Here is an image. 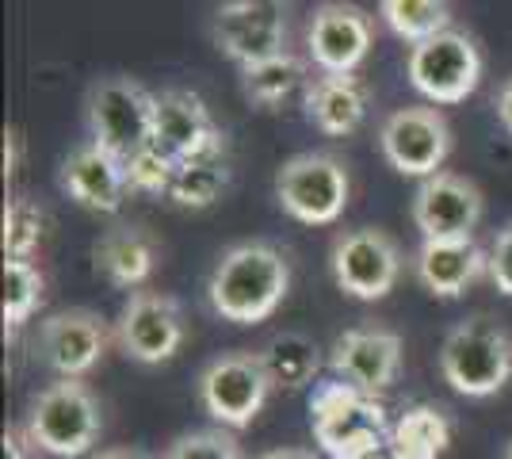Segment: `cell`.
Wrapping results in <instances>:
<instances>
[{
  "instance_id": "37",
  "label": "cell",
  "mask_w": 512,
  "mask_h": 459,
  "mask_svg": "<svg viewBox=\"0 0 512 459\" xmlns=\"http://www.w3.org/2000/svg\"><path fill=\"white\" fill-rule=\"evenodd\" d=\"M505 459H512V444H509V448H505Z\"/></svg>"
},
{
  "instance_id": "28",
  "label": "cell",
  "mask_w": 512,
  "mask_h": 459,
  "mask_svg": "<svg viewBox=\"0 0 512 459\" xmlns=\"http://www.w3.org/2000/svg\"><path fill=\"white\" fill-rule=\"evenodd\" d=\"M46 238V211L27 196L4 203V261H35Z\"/></svg>"
},
{
  "instance_id": "3",
  "label": "cell",
  "mask_w": 512,
  "mask_h": 459,
  "mask_svg": "<svg viewBox=\"0 0 512 459\" xmlns=\"http://www.w3.org/2000/svg\"><path fill=\"white\" fill-rule=\"evenodd\" d=\"M100 429H104L100 398L85 379H54L35 394L23 421V437L35 444V452L54 459L88 456L100 440Z\"/></svg>"
},
{
  "instance_id": "36",
  "label": "cell",
  "mask_w": 512,
  "mask_h": 459,
  "mask_svg": "<svg viewBox=\"0 0 512 459\" xmlns=\"http://www.w3.org/2000/svg\"><path fill=\"white\" fill-rule=\"evenodd\" d=\"M371 459H398V456H394V452H390V444H386L383 452H379V456H371Z\"/></svg>"
},
{
  "instance_id": "10",
  "label": "cell",
  "mask_w": 512,
  "mask_h": 459,
  "mask_svg": "<svg viewBox=\"0 0 512 459\" xmlns=\"http://www.w3.org/2000/svg\"><path fill=\"white\" fill-rule=\"evenodd\" d=\"M287 12L291 8L276 4V0L222 4L214 12V43L241 69L272 62L279 54H287Z\"/></svg>"
},
{
  "instance_id": "18",
  "label": "cell",
  "mask_w": 512,
  "mask_h": 459,
  "mask_svg": "<svg viewBox=\"0 0 512 459\" xmlns=\"http://www.w3.org/2000/svg\"><path fill=\"white\" fill-rule=\"evenodd\" d=\"M62 188L77 199L85 211H96V215H115L130 192L123 161H115L107 150H100L92 138L81 142L77 150L65 157Z\"/></svg>"
},
{
  "instance_id": "6",
  "label": "cell",
  "mask_w": 512,
  "mask_h": 459,
  "mask_svg": "<svg viewBox=\"0 0 512 459\" xmlns=\"http://www.w3.org/2000/svg\"><path fill=\"white\" fill-rule=\"evenodd\" d=\"M352 196V176L333 153H295L279 165L276 199L279 207L302 226H329L344 215Z\"/></svg>"
},
{
  "instance_id": "33",
  "label": "cell",
  "mask_w": 512,
  "mask_h": 459,
  "mask_svg": "<svg viewBox=\"0 0 512 459\" xmlns=\"http://www.w3.org/2000/svg\"><path fill=\"white\" fill-rule=\"evenodd\" d=\"M497 119L512 134V77H505V85L497 88Z\"/></svg>"
},
{
  "instance_id": "23",
  "label": "cell",
  "mask_w": 512,
  "mask_h": 459,
  "mask_svg": "<svg viewBox=\"0 0 512 459\" xmlns=\"http://www.w3.org/2000/svg\"><path fill=\"white\" fill-rule=\"evenodd\" d=\"M448 444L451 425L440 406H413L390 429V452L398 459H444Z\"/></svg>"
},
{
  "instance_id": "30",
  "label": "cell",
  "mask_w": 512,
  "mask_h": 459,
  "mask_svg": "<svg viewBox=\"0 0 512 459\" xmlns=\"http://www.w3.org/2000/svg\"><path fill=\"white\" fill-rule=\"evenodd\" d=\"M123 173H127V188H130V192L169 196V184H172V173H176V165H172L169 157H161V153L150 146V150H142L138 157H130L127 165H123Z\"/></svg>"
},
{
  "instance_id": "14",
  "label": "cell",
  "mask_w": 512,
  "mask_h": 459,
  "mask_svg": "<svg viewBox=\"0 0 512 459\" xmlns=\"http://www.w3.org/2000/svg\"><path fill=\"white\" fill-rule=\"evenodd\" d=\"M482 211V188L459 173L428 176L413 196V226L425 241H474Z\"/></svg>"
},
{
  "instance_id": "21",
  "label": "cell",
  "mask_w": 512,
  "mask_h": 459,
  "mask_svg": "<svg viewBox=\"0 0 512 459\" xmlns=\"http://www.w3.org/2000/svg\"><path fill=\"white\" fill-rule=\"evenodd\" d=\"M92 257H96V272H104L107 284L123 287V291L134 295V291L153 276L157 241H153L142 226L115 222V226L104 230L100 241L92 245Z\"/></svg>"
},
{
  "instance_id": "35",
  "label": "cell",
  "mask_w": 512,
  "mask_h": 459,
  "mask_svg": "<svg viewBox=\"0 0 512 459\" xmlns=\"http://www.w3.org/2000/svg\"><path fill=\"white\" fill-rule=\"evenodd\" d=\"M256 459H318L310 448H272V452H260Z\"/></svg>"
},
{
  "instance_id": "9",
  "label": "cell",
  "mask_w": 512,
  "mask_h": 459,
  "mask_svg": "<svg viewBox=\"0 0 512 459\" xmlns=\"http://www.w3.org/2000/svg\"><path fill=\"white\" fill-rule=\"evenodd\" d=\"M409 85L428 104H463L482 81V54L467 31H444L409 50Z\"/></svg>"
},
{
  "instance_id": "32",
  "label": "cell",
  "mask_w": 512,
  "mask_h": 459,
  "mask_svg": "<svg viewBox=\"0 0 512 459\" xmlns=\"http://www.w3.org/2000/svg\"><path fill=\"white\" fill-rule=\"evenodd\" d=\"M0 452H4V459H31L35 456V444L23 437L20 429H4V437H0Z\"/></svg>"
},
{
  "instance_id": "13",
  "label": "cell",
  "mask_w": 512,
  "mask_h": 459,
  "mask_svg": "<svg viewBox=\"0 0 512 459\" xmlns=\"http://www.w3.org/2000/svg\"><path fill=\"white\" fill-rule=\"evenodd\" d=\"M184 310L172 295L134 291L115 322V341L138 364H165L184 345Z\"/></svg>"
},
{
  "instance_id": "15",
  "label": "cell",
  "mask_w": 512,
  "mask_h": 459,
  "mask_svg": "<svg viewBox=\"0 0 512 459\" xmlns=\"http://www.w3.org/2000/svg\"><path fill=\"white\" fill-rule=\"evenodd\" d=\"M111 345V329L92 310H58L39 322V360L58 379H85Z\"/></svg>"
},
{
  "instance_id": "8",
  "label": "cell",
  "mask_w": 512,
  "mask_h": 459,
  "mask_svg": "<svg viewBox=\"0 0 512 459\" xmlns=\"http://www.w3.org/2000/svg\"><path fill=\"white\" fill-rule=\"evenodd\" d=\"M329 268L344 295H352L360 303H375V299H386L398 284L402 249L379 226H356L333 241Z\"/></svg>"
},
{
  "instance_id": "12",
  "label": "cell",
  "mask_w": 512,
  "mask_h": 459,
  "mask_svg": "<svg viewBox=\"0 0 512 459\" xmlns=\"http://www.w3.org/2000/svg\"><path fill=\"white\" fill-rule=\"evenodd\" d=\"M153 150L169 157L172 165H184L195 157L226 153V134L214 123L211 108L199 92L188 88H165L157 96V119H153Z\"/></svg>"
},
{
  "instance_id": "20",
  "label": "cell",
  "mask_w": 512,
  "mask_h": 459,
  "mask_svg": "<svg viewBox=\"0 0 512 459\" xmlns=\"http://www.w3.org/2000/svg\"><path fill=\"white\" fill-rule=\"evenodd\" d=\"M302 104L321 134L344 138L356 131L367 115V85L356 73H321V77H310Z\"/></svg>"
},
{
  "instance_id": "34",
  "label": "cell",
  "mask_w": 512,
  "mask_h": 459,
  "mask_svg": "<svg viewBox=\"0 0 512 459\" xmlns=\"http://www.w3.org/2000/svg\"><path fill=\"white\" fill-rule=\"evenodd\" d=\"M92 459H153L146 448H100Z\"/></svg>"
},
{
  "instance_id": "17",
  "label": "cell",
  "mask_w": 512,
  "mask_h": 459,
  "mask_svg": "<svg viewBox=\"0 0 512 459\" xmlns=\"http://www.w3.org/2000/svg\"><path fill=\"white\" fill-rule=\"evenodd\" d=\"M371 39H375L371 16L341 0L318 4L306 27V50L321 73H356L371 50Z\"/></svg>"
},
{
  "instance_id": "31",
  "label": "cell",
  "mask_w": 512,
  "mask_h": 459,
  "mask_svg": "<svg viewBox=\"0 0 512 459\" xmlns=\"http://www.w3.org/2000/svg\"><path fill=\"white\" fill-rule=\"evenodd\" d=\"M490 280L501 295L512 299V222L497 230V238L490 245Z\"/></svg>"
},
{
  "instance_id": "27",
  "label": "cell",
  "mask_w": 512,
  "mask_h": 459,
  "mask_svg": "<svg viewBox=\"0 0 512 459\" xmlns=\"http://www.w3.org/2000/svg\"><path fill=\"white\" fill-rule=\"evenodd\" d=\"M46 295V280L35 261H4V333H20Z\"/></svg>"
},
{
  "instance_id": "16",
  "label": "cell",
  "mask_w": 512,
  "mask_h": 459,
  "mask_svg": "<svg viewBox=\"0 0 512 459\" xmlns=\"http://www.w3.org/2000/svg\"><path fill=\"white\" fill-rule=\"evenodd\" d=\"M329 368L344 383L379 394L402 372V337L386 326L344 329L329 349Z\"/></svg>"
},
{
  "instance_id": "26",
  "label": "cell",
  "mask_w": 512,
  "mask_h": 459,
  "mask_svg": "<svg viewBox=\"0 0 512 459\" xmlns=\"http://www.w3.org/2000/svg\"><path fill=\"white\" fill-rule=\"evenodd\" d=\"M379 16L398 39L413 46L451 31V4L444 0H383Z\"/></svg>"
},
{
  "instance_id": "24",
  "label": "cell",
  "mask_w": 512,
  "mask_h": 459,
  "mask_svg": "<svg viewBox=\"0 0 512 459\" xmlns=\"http://www.w3.org/2000/svg\"><path fill=\"white\" fill-rule=\"evenodd\" d=\"M230 184V165H226V153H211V157H195L176 165L169 184V199L184 211H207L214 207L222 192Z\"/></svg>"
},
{
  "instance_id": "29",
  "label": "cell",
  "mask_w": 512,
  "mask_h": 459,
  "mask_svg": "<svg viewBox=\"0 0 512 459\" xmlns=\"http://www.w3.org/2000/svg\"><path fill=\"white\" fill-rule=\"evenodd\" d=\"M165 459H241V444L230 429H195L172 440Z\"/></svg>"
},
{
  "instance_id": "1",
  "label": "cell",
  "mask_w": 512,
  "mask_h": 459,
  "mask_svg": "<svg viewBox=\"0 0 512 459\" xmlns=\"http://www.w3.org/2000/svg\"><path fill=\"white\" fill-rule=\"evenodd\" d=\"M291 291V261L272 241H237L211 268L207 299L222 322L256 326L272 318Z\"/></svg>"
},
{
  "instance_id": "2",
  "label": "cell",
  "mask_w": 512,
  "mask_h": 459,
  "mask_svg": "<svg viewBox=\"0 0 512 459\" xmlns=\"http://www.w3.org/2000/svg\"><path fill=\"white\" fill-rule=\"evenodd\" d=\"M310 429L329 459H371L390 444L386 406L375 394L344 379L314 383L310 394Z\"/></svg>"
},
{
  "instance_id": "19",
  "label": "cell",
  "mask_w": 512,
  "mask_h": 459,
  "mask_svg": "<svg viewBox=\"0 0 512 459\" xmlns=\"http://www.w3.org/2000/svg\"><path fill=\"white\" fill-rule=\"evenodd\" d=\"M413 272L428 295L455 299L478 276H490V253L478 241H421Z\"/></svg>"
},
{
  "instance_id": "7",
  "label": "cell",
  "mask_w": 512,
  "mask_h": 459,
  "mask_svg": "<svg viewBox=\"0 0 512 459\" xmlns=\"http://www.w3.org/2000/svg\"><path fill=\"white\" fill-rule=\"evenodd\" d=\"M199 406L207 410L211 421H218V429H245L253 425L256 414L264 410L268 394L276 391L272 379L260 364V352H222L211 364L199 372Z\"/></svg>"
},
{
  "instance_id": "22",
  "label": "cell",
  "mask_w": 512,
  "mask_h": 459,
  "mask_svg": "<svg viewBox=\"0 0 512 459\" xmlns=\"http://www.w3.org/2000/svg\"><path fill=\"white\" fill-rule=\"evenodd\" d=\"M260 364L276 391H302L318 379L321 349L314 337H306L299 329H283L276 337H268V345L260 349Z\"/></svg>"
},
{
  "instance_id": "5",
  "label": "cell",
  "mask_w": 512,
  "mask_h": 459,
  "mask_svg": "<svg viewBox=\"0 0 512 459\" xmlns=\"http://www.w3.org/2000/svg\"><path fill=\"white\" fill-rule=\"evenodd\" d=\"M153 119H157V96L130 77H104L88 92L92 142L123 165L153 146Z\"/></svg>"
},
{
  "instance_id": "25",
  "label": "cell",
  "mask_w": 512,
  "mask_h": 459,
  "mask_svg": "<svg viewBox=\"0 0 512 459\" xmlns=\"http://www.w3.org/2000/svg\"><path fill=\"white\" fill-rule=\"evenodd\" d=\"M306 85H310V81H306V66H302V58H295L291 50L272 58V62L241 69V88H245V96L264 111H276L279 104L291 100L299 88L306 92Z\"/></svg>"
},
{
  "instance_id": "4",
  "label": "cell",
  "mask_w": 512,
  "mask_h": 459,
  "mask_svg": "<svg viewBox=\"0 0 512 459\" xmlns=\"http://www.w3.org/2000/svg\"><path fill=\"white\" fill-rule=\"evenodd\" d=\"M440 375L455 394L490 398L512 379V337L493 318H467L440 345Z\"/></svg>"
},
{
  "instance_id": "11",
  "label": "cell",
  "mask_w": 512,
  "mask_h": 459,
  "mask_svg": "<svg viewBox=\"0 0 512 459\" xmlns=\"http://www.w3.org/2000/svg\"><path fill=\"white\" fill-rule=\"evenodd\" d=\"M379 150L390 161V169L402 176L444 173V161L451 153V127L440 108H398L390 111L379 127Z\"/></svg>"
}]
</instances>
